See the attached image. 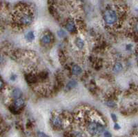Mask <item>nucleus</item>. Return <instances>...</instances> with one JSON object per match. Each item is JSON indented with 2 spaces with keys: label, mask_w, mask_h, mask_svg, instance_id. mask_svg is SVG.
<instances>
[{
  "label": "nucleus",
  "mask_w": 138,
  "mask_h": 137,
  "mask_svg": "<svg viewBox=\"0 0 138 137\" xmlns=\"http://www.w3.org/2000/svg\"><path fill=\"white\" fill-rule=\"evenodd\" d=\"M103 18L104 22L107 25H113L117 21L118 16L115 11L111 8L106 9L103 14Z\"/></svg>",
  "instance_id": "1"
},
{
  "label": "nucleus",
  "mask_w": 138,
  "mask_h": 137,
  "mask_svg": "<svg viewBox=\"0 0 138 137\" xmlns=\"http://www.w3.org/2000/svg\"><path fill=\"white\" fill-rule=\"evenodd\" d=\"M32 20H33L32 13L28 11H26L20 14V16L18 18V21L20 22V24L24 26H28L31 24Z\"/></svg>",
  "instance_id": "2"
},
{
  "label": "nucleus",
  "mask_w": 138,
  "mask_h": 137,
  "mask_svg": "<svg viewBox=\"0 0 138 137\" xmlns=\"http://www.w3.org/2000/svg\"><path fill=\"white\" fill-rule=\"evenodd\" d=\"M99 124V123L96 122L95 121H89L87 124V131L91 135L97 134V125Z\"/></svg>",
  "instance_id": "3"
},
{
  "label": "nucleus",
  "mask_w": 138,
  "mask_h": 137,
  "mask_svg": "<svg viewBox=\"0 0 138 137\" xmlns=\"http://www.w3.org/2000/svg\"><path fill=\"white\" fill-rule=\"evenodd\" d=\"M52 124L55 127H61L62 126V121L59 116H53L52 118Z\"/></svg>",
  "instance_id": "4"
},
{
  "label": "nucleus",
  "mask_w": 138,
  "mask_h": 137,
  "mask_svg": "<svg viewBox=\"0 0 138 137\" xmlns=\"http://www.w3.org/2000/svg\"><path fill=\"white\" fill-rule=\"evenodd\" d=\"M24 104V99L22 98H19V99H15V101L13 102V107H15V109L17 108H20L22 107Z\"/></svg>",
  "instance_id": "5"
},
{
  "label": "nucleus",
  "mask_w": 138,
  "mask_h": 137,
  "mask_svg": "<svg viewBox=\"0 0 138 137\" xmlns=\"http://www.w3.org/2000/svg\"><path fill=\"white\" fill-rule=\"evenodd\" d=\"M66 28L68 32H74L75 30V23L73 21L69 20L66 24Z\"/></svg>",
  "instance_id": "6"
},
{
  "label": "nucleus",
  "mask_w": 138,
  "mask_h": 137,
  "mask_svg": "<svg viewBox=\"0 0 138 137\" xmlns=\"http://www.w3.org/2000/svg\"><path fill=\"white\" fill-rule=\"evenodd\" d=\"M21 96H22V91L19 88L13 89V90L12 91V96L14 99H17L21 98Z\"/></svg>",
  "instance_id": "7"
},
{
  "label": "nucleus",
  "mask_w": 138,
  "mask_h": 137,
  "mask_svg": "<svg viewBox=\"0 0 138 137\" xmlns=\"http://www.w3.org/2000/svg\"><path fill=\"white\" fill-rule=\"evenodd\" d=\"M82 68H80L79 66H77V65H75L73 66V67L72 68V73L75 75H78L82 73Z\"/></svg>",
  "instance_id": "8"
},
{
  "label": "nucleus",
  "mask_w": 138,
  "mask_h": 137,
  "mask_svg": "<svg viewBox=\"0 0 138 137\" xmlns=\"http://www.w3.org/2000/svg\"><path fill=\"white\" fill-rule=\"evenodd\" d=\"M123 68V66L122 64L119 62H117L115 66H113V70L115 72H120L122 70Z\"/></svg>",
  "instance_id": "9"
},
{
  "label": "nucleus",
  "mask_w": 138,
  "mask_h": 137,
  "mask_svg": "<svg viewBox=\"0 0 138 137\" xmlns=\"http://www.w3.org/2000/svg\"><path fill=\"white\" fill-rule=\"evenodd\" d=\"M77 86V81L75 80H71L66 85V88L67 89H71V88H73L74 87H75Z\"/></svg>",
  "instance_id": "10"
},
{
  "label": "nucleus",
  "mask_w": 138,
  "mask_h": 137,
  "mask_svg": "<svg viewBox=\"0 0 138 137\" xmlns=\"http://www.w3.org/2000/svg\"><path fill=\"white\" fill-rule=\"evenodd\" d=\"M41 41L42 43H45V44H47V43H49L50 42V36L48 34H46V35H44L41 38Z\"/></svg>",
  "instance_id": "11"
},
{
  "label": "nucleus",
  "mask_w": 138,
  "mask_h": 137,
  "mask_svg": "<svg viewBox=\"0 0 138 137\" xmlns=\"http://www.w3.org/2000/svg\"><path fill=\"white\" fill-rule=\"evenodd\" d=\"M75 43H76V45H77L79 48H80V49H82V48L84 47V41L82 40V39H80V38L77 39L75 41Z\"/></svg>",
  "instance_id": "12"
},
{
  "label": "nucleus",
  "mask_w": 138,
  "mask_h": 137,
  "mask_svg": "<svg viewBox=\"0 0 138 137\" xmlns=\"http://www.w3.org/2000/svg\"><path fill=\"white\" fill-rule=\"evenodd\" d=\"M26 39L29 41H32L34 39V34L33 32H29L26 34Z\"/></svg>",
  "instance_id": "13"
},
{
  "label": "nucleus",
  "mask_w": 138,
  "mask_h": 137,
  "mask_svg": "<svg viewBox=\"0 0 138 137\" xmlns=\"http://www.w3.org/2000/svg\"><path fill=\"white\" fill-rule=\"evenodd\" d=\"M37 136L38 137H50L48 135H46L45 133L42 132H37Z\"/></svg>",
  "instance_id": "14"
},
{
  "label": "nucleus",
  "mask_w": 138,
  "mask_h": 137,
  "mask_svg": "<svg viewBox=\"0 0 138 137\" xmlns=\"http://www.w3.org/2000/svg\"><path fill=\"white\" fill-rule=\"evenodd\" d=\"M106 105H108V106H109V107H114L115 105V103L112 101H107V102L106 103Z\"/></svg>",
  "instance_id": "15"
},
{
  "label": "nucleus",
  "mask_w": 138,
  "mask_h": 137,
  "mask_svg": "<svg viewBox=\"0 0 138 137\" xmlns=\"http://www.w3.org/2000/svg\"><path fill=\"white\" fill-rule=\"evenodd\" d=\"M57 34H58V36L59 37H64L65 36V32L63 30H60L59 31H58L57 32Z\"/></svg>",
  "instance_id": "16"
},
{
  "label": "nucleus",
  "mask_w": 138,
  "mask_h": 137,
  "mask_svg": "<svg viewBox=\"0 0 138 137\" xmlns=\"http://www.w3.org/2000/svg\"><path fill=\"white\" fill-rule=\"evenodd\" d=\"M74 137H84L82 132H76L74 133Z\"/></svg>",
  "instance_id": "17"
},
{
  "label": "nucleus",
  "mask_w": 138,
  "mask_h": 137,
  "mask_svg": "<svg viewBox=\"0 0 138 137\" xmlns=\"http://www.w3.org/2000/svg\"><path fill=\"white\" fill-rule=\"evenodd\" d=\"M104 137H112V135L109 132H104Z\"/></svg>",
  "instance_id": "18"
},
{
  "label": "nucleus",
  "mask_w": 138,
  "mask_h": 137,
  "mask_svg": "<svg viewBox=\"0 0 138 137\" xmlns=\"http://www.w3.org/2000/svg\"><path fill=\"white\" fill-rule=\"evenodd\" d=\"M121 128V127L119 126V125L118 124V123H115L114 125V129L115 130H119V129Z\"/></svg>",
  "instance_id": "19"
},
{
  "label": "nucleus",
  "mask_w": 138,
  "mask_h": 137,
  "mask_svg": "<svg viewBox=\"0 0 138 137\" xmlns=\"http://www.w3.org/2000/svg\"><path fill=\"white\" fill-rule=\"evenodd\" d=\"M3 86H4V81L0 79V89L2 88Z\"/></svg>",
  "instance_id": "20"
},
{
  "label": "nucleus",
  "mask_w": 138,
  "mask_h": 137,
  "mask_svg": "<svg viewBox=\"0 0 138 137\" xmlns=\"http://www.w3.org/2000/svg\"><path fill=\"white\" fill-rule=\"evenodd\" d=\"M111 116H112V118H113V120H114V121H116L117 120L116 116L115 115V114H111Z\"/></svg>",
  "instance_id": "21"
},
{
  "label": "nucleus",
  "mask_w": 138,
  "mask_h": 137,
  "mask_svg": "<svg viewBox=\"0 0 138 137\" xmlns=\"http://www.w3.org/2000/svg\"><path fill=\"white\" fill-rule=\"evenodd\" d=\"M135 30L136 32H137L138 33V24H137L135 26Z\"/></svg>",
  "instance_id": "22"
},
{
  "label": "nucleus",
  "mask_w": 138,
  "mask_h": 137,
  "mask_svg": "<svg viewBox=\"0 0 138 137\" xmlns=\"http://www.w3.org/2000/svg\"><path fill=\"white\" fill-rule=\"evenodd\" d=\"M131 48H132L131 44H129V45H126V48H127V50H131Z\"/></svg>",
  "instance_id": "23"
},
{
  "label": "nucleus",
  "mask_w": 138,
  "mask_h": 137,
  "mask_svg": "<svg viewBox=\"0 0 138 137\" xmlns=\"http://www.w3.org/2000/svg\"><path fill=\"white\" fill-rule=\"evenodd\" d=\"M137 60H138V54H137Z\"/></svg>",
  "instance_id": "24"
}]
</instances>
